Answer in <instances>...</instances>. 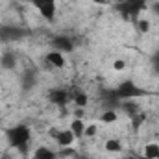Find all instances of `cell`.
Instances as JSON below:
<instances>
[{
	"label": "cell",
	"instance_id": "cell-20",
	"mask_svg": "<svg viewBox=\"0 0 159 159\" xmlns=\"http://www.w3.org/2000/svg\"><path fill=\"white\" fill-rule=\"evenodd\" d=\"M98 133V126L96 124H87L85 128V137H94Z\"/></svg>",
	"mask_w": 159,
	"mask_h": 159
},
{
	"label": "cell",
	"instance_id": "cell-24",
	"mask_svg": "<svg viewBox=\"0 0 159 159\" xmlns=\"http://www.w3.org/2000/svg\"><path fill=\"white\" fill-rule=\"evenodd\" d=\"M124 159H139V157H137V156H126Z\"/></svg>",
	"mask_w": 159,
	"mask_h": 159
},
{
	"label": "cell",
	"instance_id": "cell-4",
	"mask_svg": "<svg viewBox=\"0 0 159 159\" xmlns=\"http://www.w3.org/2000/svg\"><path fill=\"white\" fill-rule=\"evenodd\" d=\"M30 4L39 11V15L48 20V22H54L56 20V15H57V0H30Z\"/></svg>",
	"mask_w": 159,
	"mask_h": 159
},
{
	"label": "cell",
	"instance_id": "cell-7",
	"mask_svg": "<svg viewBox=\"0 0 159 159\" xmlns=\"http://www.w3.org/2000/svg\"><path fill=\"white\" fill-rule=\"evenodd\" d=\"M24 30L19 26H0V41L4 43H11V41H19L20 37H24Z\"/></svg>",
	"mask_w": 159,
	"mask_h": 159
},
{
	"label": "cell",
	"instance_id": "cell-10",
	"mask_svg": "<svg viewBox=\"0 0 159 159\" xmlns=\"http://www.w3.org/2000/svg\"><path fill=\"white\" fill-rule=\"evenodd\" d=\"M44 59H46V63H48L50 67H54V69H65V65H67L65 54H61V52H57V50H50Z\"/></svg>",
	"mask_w": 159,
	"mask_h": 159
},
{
	"label": "cell",
	"instance_id": "cell-3",
	"mask_svg": "<svg viewBox=\"0 0 159 159\" xmlns=\"http://www.w3.org/2000/svg\"><path fill=\"white\" fill-rule=\"evenodd\" d=\"M148 91L143 89L141 85H137L133 80H124L119 87L115 89V96L119 98L120 102L124 100H133V98H141V96H146Z\"/></svg>",
	"mask_w": 159,
	"mask_h": 159
},
{
	"label": "cell",
	"instance_id": "cell-21",
	"mask_svg": "<svg viewBox=\"0 0 159 159\" xmlns=\"http://www.w3.org/2000/svg\"><path fill=\"white\" fill-rule=\"evenodd\" d=\"M126 67H128L126 59H115V63H113V69H115L117 72H120V70H124Z\"/></svg>",
	"mask_w": 159,
	"mask_h": 159
},
{
	"label": "cell",
	"instance_id": "cell-1",
	"mask_svg": "<svg viewBox=\"0 0 159 159\" xmlns=\"http://www.w3.org/2000/svg\"><path fill=\"white\" fill-rule=\"evenodd\" d=\"M6 135V141L11 148L19 150L20 154H26L28 152V146L32 143V129L28 124H15V126H9L6 128L4 131Z\"/></svg>",
	"mask_w": 159,
	"mask_h": 159
},
{
	"label": "cell",
	"instance_id": "cell-13",
	"mask_svg": "<svg viewBox=\"0 0 159 159\" xmlns=\"http://www.w3.org/2000/svg\"><path fill=\"white\" fill-rule=\"evenodd\" d=\"M70 100L78 106V107H85L87 104H89V96H87V93H83V91H78V89H74V91H70Z\"/></svg>",
	"mask_w": 159,
	"mask_h": 159
},
{
	"label": "cell",
	"instance_id": "cell-6",
	"mask_svg": "<svg viewBox=\"0 0 159 159\" xmlns=\"http://www.w3.org/2000/svg\"><path fill=\"white\" fill-rule=\"evenodd\" d=\"M50 44H52V50H57V52H65V54H70L74 52V43L69 35H54L50 39Z\"/></svg>",
	"mask_w": 159,
	"mask_h": 159
},
{
	"label": "cell",
	"instance_id": "cell-17",
	"mask_svg": "<svg viewBox=\"0 0 159 159\" xmlns=\"http://www.w3.org/2000/svg\"><path fill=\"white\" fill-rule=\"evenodd\" d=\"M104 148L109 154H120L122 152V143H120L119 139H107L106 144H104Z\"/></svg>",
	"mask_w": 159,
	"mask_h": 159
},
{
	"label": "cell",
	"instance_id": "cell-9",
	"mask_svg": "<svg viewBox=\"0 0 159 159\" xmlns=\"http://www.w3.org/2000/svg\"><path fill=\"white\" fill-rule=\"evenodd\" d=\"M37 83V70L35 69H26L20 78V89L22 91H32Z\"/></svg>",
	"mask_w": 159,
	"mask_h": 159
},
{
	"label": "cell",
	"instance_id": "cell-23",
	"mask_svg": "<svg viewBox=\"0 0 159 159\" xmlns=\"http://www.w3.org/2000/svg\"><path fill=\"white\" fill-rule=\"evenodd\" d=\"M148 9H150L154 15H159V0H154V2L148 6Z\"/></svg>",
	"mask_w": 159,
	"mask_h": 159
},
{
	"label": "cell",
	"instance_id": "cell-22",
	"mask_svg": "<svg viewBox=\"0 0 159 159\" xmlns=\"http://www.w3.org/2000/svg\"><path fill=\"white\" fill-rule=\"evenodd\" d=\"M152 65H154L156 74H159V50H156V52H154V56H152Z\"/></svg>",
	"mask_w": 159,
	"mask_h": 159
},
{
	"label": "cell",
	"instance_id": "cell-14",
	"mask_svg": "<svg viewBox=\"0 0 159 159\" xmlns=\"http://www.w3.org/2000/svg\"><path fill=\"white\" fill-rule=\"evenodd\" d=\"M85 128H87V124L83 122V119H76L70 122V131L74 133V137L76 139H81V137H85Z\"/></svg>",
	"mask_w": 159,
	"mask_h": 159
},
{
	"label": "cell",
	"instance_id": "cell-5",
	"mask_svg": "<svg viewBox=\"0 0 159 159\" xmlns=\"http://www.w3.org/2000/svg\"><path fill=\"white\" fill-rule=\"evenodd\" d=\"M48 100H50V104H54L57 107H65L70 102V91L65 87H54L48 91Z\"/></svg>",
	"mask_w": 159,
	"mask_h": 159
},
{
	"label": "cell",
	"instance_id": "cell-15",
	"mask_svg": "<svg viewBox=\"0 0 159 159\" xmlns=\"http://www.w3.org/2000/svg\"><path fill=\"white\" fill-rule=\"evenodd\" d=\"M144 159H159V143H148L143 150Z\"/></svg>",
	"mask_w": 159,
	"mask_h": 159
},
{
	"label": "cell",
	"instance_id": "cell-11",
	"mask_svg": "<svg viewBox=\"0 0 159 159\" xmlns=\"http://www.w3.org/2000/svg\"><path fill=\"white\" fill-rule=\"evenodd\" d=\"M0 67L2 69H7V70H13L17 67V54L6 50L2 56H0Z\"/></svg>",
	"mask_w": 159,
	"mask_h": 159
},
{
	"label": "cell",
	"instance_id": "cell-26",
	"mask_svg": "<svg viewBox=\"0 0 159 159\" xmlns=\"http://www.w3.org/2000/svg\"><path fill=\"white\" fill-rule=\"evenodd\" d=\"M124 2H129V0H124Z\"/></svg>",
	"mask_w": 159,
	"mask_h": 159
},
{
	"label": "cell",
	"instance_id": "cell-12",
	"mask_svg": "<svg viewBox=\"0 0 159 159\" xmlns=\"http://www.w3.org/2000/svg\"><path fill=\"white\" fill-rule=\"evenodd\" d=\"M32 159H57V154L48 146H37L32 152Z\"/></svg>",
	"mask_w": 159,
	"mask_h": 159
},
{
	"label": "cell",
	"instance_id": "cell-18",
	"mask_svg": "<svg viewBox=\"0 0 159 159\" xmlns=\"http://www.w3.org/2000/svg\"><path fill=\"white\" fill-rule=\"evenodd\" d=\"M144 122H146V113L139 111L137 115H133V117H131V128H133V129L137 131V129H139V128H141V126H143Z\"/></svg>",
	"mask_w": 159,
	"mask_h": 159
},
{
	"label": "cell",
	"instance_id": "cell-8",
	"mask_svg": "<svg viewBox=\"0 0 159 159\" xmlns=\"http://www.w3.org/2000/svg\"><path fill=\"white\" fill-rule=\"evenodd\" d=\"M52 133V137L56 139V143L61 146V148H70L72 144H74V141H76V137H74V133L70 131V128L69 129H59V131H50Z\"/></svg>",
	"mask_w": 159,
	"mask_h": 159
},
{
	"label": "cell",
	"instance_id": "cell-16",
	"mask_svg": "<svg viewBox=\"0 0 159 159\" xmlns=\"http://www.w3.org/2000/svg\"><path fill=\"white\" fill-rule=\"evenodd\" d=\"M117 120H119V113L113 107L104 109V113L100 115V122H104V124H115Z\"/></svg>",
	"mask_w": 159,
	"mask_h": 159
},
{
	"label": "cell",
	"instance_id": "cell-25",
	"mask_svg": "<svg viewBox=\"0 0 159 159\" xmlns=\"http://www.w3.org/2000/svg\"><path fill=\"white\" fill-rule=\"evenodd\" d=\"M94 2H98V4H106L107 0H94Z\"/></svg>",
	"mask_w": 159,
	"mask_h": 159
},
{
	"label": "cell",
	"instance_id": "cell-2",
	"mask_svg": "<svg viewBox=\"0 0 159 159\" xmlns=\"http://www.w3.org/2000/svg\"><path fill=\"white\" fill-rule=\"evenodd\" d=\"M148 6H150L148 0H129V2L115 4V9L119 11V15L124 20H137L139 13L148 9Z\"/></svg>",
	"mask_w": 159,
	"mask_h": 159
},
{
	"label": "cell",
	"instance_id": "cell-19",
	"mask_svg": "<svg viewBox=\"0 0 159 159\" xmlns=\"http://www.w3.org/2000/svg\"><path fill=\"white\" fill-rule=\"evenodd\" d=\"M137 30H139L141 34H146V32L150 30V22L144 20V19H139V20H137Z\"/></svg>",
	"mask_w": 159,
	"mask_h": 159
}]
</instances>
